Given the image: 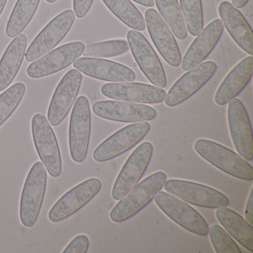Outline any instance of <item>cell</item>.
Here are the masks:
<instances>
[{"label":"cell","instance_id":"e0dca14e","mask_svg":"<svg viewBox=\"0 0 253 253\" xmlns=\"http://www.w3.org/2000/svg\"><path fill=\"white\" fill-rule=\"evenodd\" d=\"M84 42H69L32 63L26 72L33 79L45 78L72 65L85 51Z\"/></svg>","mask_w":253,"mask_h":253},{"label":"cell","instance_id":"d6a6232c","mask_svg":"<svg viewBox=\"0 0 253 253\" xmlns=\"http://www.w3.org/2000/svg\"><path fill=\"white\" fill-rule=\"evenodd\" d=\"M89 247V239L85 235L75 237L63 250V253H86Z\"/></svg>","mask_w":253,"mask_h":253},{"label":"cell","instance_id":"4316f807","mask_svg":"<svg viewBox=\"0 0 253 253\" xmlns=\"http://www.w3.org/2000/svg\"><path fill=\"white\" fill-rule=\"evenodd\" d=\"M103 3L126 26L133 30L146 29V22L141 13L130 0H102Z\"/></svg>","mask_w":253,"mask_h":253},{"label":"cell","instance_id":"cb8c5ba5","mask_svg":"<svg viewBox=\"0 0 253 253\" xmlns=\"http://www.w3.org/2000/svg\"><path fill=\"white\" fill-rule=\"evenodd\" d=\"M27 37L19 35L8 45L0 60V91L6 89L17 76L27 48Z\"/></svg>","mask_w":253,"mask_h":253},{"label":"cell","instance_id":"83f0119b","mask_svg":"<svg viewBox=\"0 0 253 253\" xmlns=\"http://www.w3.org/2000/svg\"><path fill=\"white\" fill-rule=\"evenodd\" d=\"M160 15L164 19L173 35L179 40L186 39L187 30L177 0H154Z\"/></svg>","mask_w":253,"mask_h":253},{"label":"cell","instance_id":"f35d334b","mask_svg":"<svg viewBox=\"0 0 253 253\" xmlns=\"http://www.w3.org/2000/svg\"><path fill=\"white\" fill-rule=\"evenodd\" d=\"M45 1L48 2V3H54V2H55L57 0H45Z\"/></svg>","mask_w":253,"mask_h":253},{"label":"cell","instance_id":"6da1fadb","mask_svg":"<svg viewBox=\"0 0 253 253\" xmlns=\"http://www.w3.org/2000/svg\"><path fill=\"white\" fill-rule=\"evenodd\" d=\"M167 180V174L162 171L148 176L126 195L110 211L109 217L115 223H121L134 217L143 210L161 191Z\"/></svg>","mask_w":253,"mask_h":253},{"label":"cell","instance_id":"4fadbf2b","mask_svg":"<svg viewBox=\"0 0 253 253\" xmlns=\"http://www.w3.org/2000/svg\"><path fill=\"white\" fill-rule=\"evenodd\" d=\"M217 69V64L214 61H206L187 71L167 93L166 105L174 107L186 101L212 78Z\"/></svg>","mask_w":253,"mask_h":253},{"label":"cell","instance_id":"74e56055","mask_svg":"<svg viewBox=\"0 0 253 253\" xmlns=\"http://www.w3.org/2000/svg\"><path fill=\"white\" fill-rule=\"evenodd\" d=\"M8 0H0V16L2 14L5 5H6Z\"/></svg>","mask_w":253,"mask_h":253},{"label":"cell","instance_id":"44dd1931","mask_svg":"<svg viewBox=\"0 0 253 253\" xmlns=\"http://www.w3.org/2000/svg\"><path fill=\"white\" fill-rule=\"evenodd\" d=\"M223 32L221 20L216 19L202 29L186 51L181 68L183 71L190 70L201 64L217 45Z\"/></svg>","mask_w":253,"mask_h":253},{"label":"cell","instance_id":"e575fe53","mask_svg":"<svg viewBox=\"0 0 253 253\" xmlns=\"http://www.w3.org/2000/svg\"><path fill=\"white\" fill-rule=\"evenodd\" d=\"M253 188L250 190V195H249L248 199H247V204L245 207V220L250 223L253 224Z\"/></svg>","mask_w":253,"mask_h":253},{"label":"cell","instance_id":"3957f363","mask_svg":"<svg viewBox=\"0 0 253 253\" xmlns=\"http://www.w3.org/2000/svg\"><path fill=\"white\" fill-rule=\"evenodd\" d=\"M47 185V171L42 162H36L29 171L20 200V220L23 226L32 227L42 208Z\"/></svg>","mask_w":253,"mask_h":253},{"label":"cell","instance_id":"5bb4252c","mask_svg":"<svg viewBox=\"0 0 253 253\" xmlns=\"http://www.w3.org/2000/svg\"><path fill=\"white\" fill-rule=\"evenodd\" d=\"M92 110L103 119L128 124L152 121L157 116L156 110L147 105L118 100L96 102Z\"/></svg>","mask_w":253,"mask_h":253},{"label":"cell","instance_id":"9a60e30c","mask_svg":"<svg viewBox=\"0 0 253 253\" xmlns=\"http://www.w3.org/2000/svg\"><path fill=\"white\" fill-rule=\"evenodd\" d=\"M82 74L72 69L63 77L57 85L48 111V121L53 126L60 125L75 103L82 84Z\"/></svg>","mask_w":253,"mask_h":253},{"label":"cell","instance_id":"836d02e7","mask_svg":"<svg viewBox=\"0 0 253 253\" xmlns=\"http://www.w3.org/2000/svg\"><path fill=\"white\" fill-rule=\"evenodd\" d=\"M94 0H73L74 12L78 18H84L88 14Z\"/></svg>","mask_w":253,"mask_h":253},{"label":"cell","instance_id":"5b68a950","mask_svg":"<svg viewBox=\"0 0 253 253\" xmlns=\"http://www.w3.org/2000/svg\"><path fill=\"white\" fill-rule=\"evenodd\" d=\"M154 199L161 211L183 229L201 236L208 235V223L187 203L163 191L158 192Z\"/></svg>","mask_w":253,"mask_h":253},{"label":"cell","instance_id":"9c48e42d","mask_svg":"<svg viewBox=\"0 0 253 253\" xmlns=\"http://www.w3.org/2000/svg\"><path fill=\"white\" fill-rule=\"evenodd\" d=\"M153 155V146L146 141L137 146L128 157L118 174L112 191V197L120 201L140 181L149 167Z\"/></svg>","mask_w":253,"mask_h":253},{"label":"cell","instance_id":"8d00e7d4","mask_svg":"<svg viewBox=\"0 0 253 253\" xmlns=\"http://www.w3.org/2000/svg\"><path fill=\"white\" fill-rule=\"evenodd\" d=\"M134 2L140 4L146 7H153L155 5V1L154 0H133Z\"/></svg>","mask_w":253,"mask_h":253},{"label":"cell","instance_id":"603a6c76","mask_svg":"<svg viewBox=\"0 0 253 253\" xmlns=\"http://www.w3.org/2000/svg\"><path fill=\"white\" fill-rule=\"evenodd\" d=\"M253 74V55L240 61L223 79L214 95V102L218 106L227 104L235 98L252 79Z\"/></svg>","mask_w":253,"mask_h":253},{"label":"cell","instance_id":"ac0fdd59","mask_svg":"<svg viewBox=\"0 0 253 253\" xmlns=\"http://www.w3.org/2000/svg\"><path fill=\"white\" fill-rule=\"evenodd\" d=\"M145 20L152 42L166 62L172 67H178L181 54L175 38L158 11L153 8L146 10Z\"/></svg>","mask_w":253,"mask_h":253},{"label":"cell","instance_id":"7a4b0ae2","mask_svg":"<svg viewBox=\"0 0 253 253\" xmlns=\"http://www.w3.org/2000/svg\"><path fill=\"white\" fill-rule=\"evenodd\" d=\"M195 152L223 172L243 180H253V168L246 160L227 147L212 140L199 139L194 143Z\"/></svg>","mask_w":253,"mask_h":253},{"label":"cell","instance_id":"7402d4cb","mask_svg":"<svg viewBox=\"0 0 253 253\" xmlns=\"http://www.w3.org/2000/svg\"><path fill=\"white\" fill-rule=\"evenodd\" d=\"M218 12L228 33L235 43L247 54H253V32L243 14L230 2L223 1Z\"/></svg>","mask_w":253,"mask_h":253},{"label":"cell","instance_id":"52a82bcc","mask_svg":"<svg viewBox=\"0 0 253 253\" xmlns=\"http://www.w3.org/2000/svg\"><path fill=\"white\" fill-rule=\"evenodd\" d=\"M91 117L89 102L85 96L78 97L72 109L69 124L70 155L76 163L85 161L89 147Z\"/></svg>","mask_w":253,"mask_h":253},{"label":"cell","instance_id":"277c9868","mask_svg":"<svg viewBox=\"0 0 253 253\" xmlns=\"http://www.w3.org/2000/svg\"><path fill=\"white\" fill-rule=\"evenodd\" d=\"M32 136L37 152L48 174L58 177L62 173V159L57 137L43 114L32 118Z\"/></svg>","mask_w":253,"mask_h":253},{"label":"cell","instance_id":"d6986e66","mask_svg":"<svg viewBox=\"0 0 253 253\" xmlns=\"http://www.w3.org/2000/svg\"><path fill=\"white\" fill-rule=\"evenodd\" d=\"M105 97L112 100L142 104H157L165 100L167 92L155 85L140 83H113L101 87Z\"/></svg>","mask_w":253,"mask_h":253},{"label":"cell","instance_id":"30bf717a","mask_svg":"<svg viewBox=\"0 0 253 253\" xmlns=\"http://www.w3.org/2000/svg\"><path fill=\"white\" fill-rule=\"evenodd\" d=\"M75 20V12L71 9L54 17L31 43L25 54L26 60L35 61L55 48L69 33Z\"/></svg>","mask_w":253,"mask_h":253},{"label":"cell","instance_id":"d4e9b609","mask_svg":"<svg viewBox=\"0 0 253 253\" xmlns=\"http://www.w3.org/2000/svg\"><path fill=\"white\" fill-rule=\"evenodd\" d=\"M215 217L232 238L250 253H253V225L236 211L226 207L217 208Z\"/></svg>","mask_w":253,"mask_h":253},{"label":"cell","instance_id":"484cf974","mask_svg":"<svg viewBox=\"0 0 253 253\" xmlns=\"http://www.w3.org/2000/svg\"><path fill=\"white\" fill-rule=\"evenodd\" d=\"M41 0H17L7 23L5 34L16 38L29 26L39 6Z\"/></svg>","mask_w":253,"mask_h":253},{"label":"cell","instance_id":"f1b7e54d","mask_svg":"<svg viewBox=\"0 0 253 253\" xmlns=\"http://www.w3.org/2000/svg\"><path fill=\"white\" fill-rule=\"evenodd\" d=\"M129 45L124 40H113L88 45L84 52L85 57L106 58L123 55L128 52Z\"/></svg>","mask_w":253,"mask_h":253},{"label":"cell","instance_id":"f546056e","mask_svg":"<svg viewBox=\"0 0 253 253\" xmlns=\"http://www.w3.org/2000/svg\"><path fill=\"white\" fill-rule=\"evenodd\" d=\"M26 87L23 83H17L0 95V126L11 116L21 103Z\"/></svg>","mask_w":253,"mask_h":253},{"label":"cell","instance_id":"ffe728a7","mask_svg":"<svg viewBox=\"0 0 253 253\" xmlns=\"http://www.w3.org/2000/svg\"><path fill=\"white\" fill-rule=\"evenodd\" d=\"M74 67L84 75L100 81L126 83L135 80V74L131 69L111 60L81 57L74 62Z\"/></svg>","mask_w":253,"mask_h":253},{"label":"cell","instance_id":"ba28073f","mask_svg":"<svg viewBox=\"0 0 253 253\" xmlns=\"http://www.w3.org/2000/svg\"><path fill=\"white\" fill-rule=\"evenodd\" d=\"M166 192L187 204L208 209L226 207L229 198L220 191L188 180L170 179L164 184Z\"/></svg>","mask_w":253,"mask_h":253},{"label":"cell","instance_id":"1f68e13d","mask_svg":"<svg viewBox=\"0 0 253 253\" xmlns=\"http://www.w3.org/2000/svg\"><path fill=\"white\" fill-rule=\"evenodd\" d=\"M209 235L217 253H241L238 246L222 226L214 224L209 228Z\"/></svg>","mask_w":253,"mask_h":253},{"label":"cell","instance_id":"8992f818","mask_svg":"<svg viewBox=\"0 0 253 253\" xmlns=\"http://www.w3.org/2000/svg\"><path fill=\"white\" fill-rule=\"evenodd\" d=\"M151 126L147 121L133 123L114 133L93 152V158L102 163L115 159L128 152L138 144L150 131Z\"/></svg>","mask_w":253,"mask_h":253},{"label":"cell","instance_id":"4dcf8cb0","mask_svg":"<svg viewBox=\"0 0 253 253\" xmlns=\"http://www.w3.org/2000/svg\"><path fill=\"white\" fill-rule=\"evenodd\" d=\"M180 5L186 30L192 36H198L204 26L201 0H180Z\"/></svg>","mask_w":253,"mask_h":253},{"label":"cell","instance_id":"2e32d148","mask_svg":"<svg viewBox=\"0 0 253 253\" xmlns=\"http://www.w3.org/2000/svg\"><path fill=\"white\" fill-rule=\"evenodd\" d=\"M227 119L234 146L247 161L253 159V140L250 118L242 102L233 98L228 103Z\"/></svg>","mask_w":253,"mask_h":253},{"label":"cell","instance_id":"8fae6325","mask_svg":"<svg viewBox=\"0 0 253 253\" xmlns=\"http://www.w3.org/2000/svg\"><path fill=\"white\" fill-rule=\"evenodd\" d=\"M127 40L134 60L149 82L159 88L166 87L165 71L147 39L140 32L132 29L127 33Z\"/></svg>","mask_w":253,"mask_h":253},{"label":"cell","instance_id":"7c38bea8","mask_svg":"<svg viewBox=\"0 0 253 253\" xmlns=\"http://www.w3.org/2000/svg\"><path fill=\"white\" fill-rule=\"evenodd\" d=\"M102 182L96 177L88 179L62 196L48 213V218L57 223L68 218L86 205L100 192Z\"/></svg>","mask_w":253,"mask_h":253},{"label":"cell","instance_id":"d590c367","mask_svg":"<svg viewBox=\"0 0 253 253\" xmlns=\"http://www.w3.org/2000/svg\"><path fill=\"white\" fill-rule=\"evenodd\" d=\"M248 2L249 0H232V5L236 8H244Z\"/></svg>","mask_w":253,"mask_h":253}]
</instances>
